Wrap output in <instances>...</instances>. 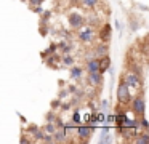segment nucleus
I'll list each match as a JSON object with an SVG mask.
<instances>
[{
    "label": "nucleus",
    "instance_id": "obj_26",
    "mask_svg": "<svg viewBox=\"0 0 149 144\" xmlns=\"http://www.w3.org/2000/svg\"><path fill=\"white\" fill-rule=\"evenodd\" d=\"M52 106H53V109H56V106H61V101H59V99H56V101L52 102Z\"/></svg>",
    "mask_w": 149,
    "mask_h": 144
},
{
    "label": "nucleus",
    "instance_id": "obj_10",
    "mask_svg": "<svg viewBox=\"0 0 149 144\" xmlns=\"http://www.w3.org/2000/svg\"><path fill=\"white\" fill-rule=\"evenodd\" d=\"M88 82L91 83V85H95V86H98L101 82H103V77H101V74L98 72H88Z\"/></svg>",
    "mask_w": 149,
    "mask_h": 144
},
{
    "label": "nucleus",
    "instance_id": "obj_29",
    "mask_svg": "<svg viewBox=\"0 0 149 144\" xmlns=\"http://www.w3.org/2000/svg\"><path fill=\"white\" fill-rule=\"evenodd\" d=\"M66 96H68V91H66V90H63V91L59 93V98H66Z\"/></svg>",
    "mask_w": 149,
    "mask_h": 144
},
{
    "label": "nucleus",
    "instance_id": "obj_9",
    "mask_svg": "<svg viewBox=\"0 0 149 144\" xmlns=\"http://www.w3.org/2000/svg\"><path fill=\"white\" fill-rule=\"evenodd\" d=\"M52 136H53V143H66L68 141V138H66L68 133L64 131V128H56Z\"/></svg>",
    "mask_w": 149,
    "mask_h": 144
},
{
    "label": "nucleus",
    "instance_id": "obj_15",
    "mask_svg": "<svg viewBox=\"0 0 149 144\" xmlns=\"http://www.w3.org/2000/svg\"><path fill=\"white\" fill-rule=\"evenodd\" d=\"M82 72H84V69H82V67L72 66V69H71V77H72V79H80V77H82Z\"/></svg>",
    "mask_w": 149,
    "mask_h": 144
},
{
    "label": "nucleus",
    "instance_id": "obj_21",
    "mask_svg": "<svg viewBox=\"0 0 149 144\" xmlns=\"http://www.w3.org/2000/svg\"><path fill=\"white\" fill-rule=\"evenodd\" d=\"M42 141H43V143H53V136H52V134H48V133H43Z\"/></svg>",
    "mask_w": 149,
    "mask_h": 144
},
{
    "label": "nucleus",
    "instance_id": "obj_14",
    "mask_svg": "<svg viewBox=\"0 0 149 144\" xmlns=\"http://www.w3.org/2000/svg\"><path fill=\"white\" fill-rule=\"evenodd\" d=\"M82 6H85V8H96L98 3H100V0H80Z\"/></svg>",
    "mask_w": 149,
    "mask_h": 144
},
{
    "label": "nucleus",
    "instance_id": "obj_13",
    "mask_svg": "<svg viewBox=\"0 0 149 144\" xmlns=\"http://www.w3.org/2000/svg\"><path fill=\"white\" fill-rule=\"evenodd\" d=\"M87 70L88 72H96L98 70V58H91L87 61Z\"/></svg>",
    "mask_w": 149,
    "mask_h": 144
},
{
    "label": "nucleus",
    "instance_id": "obj_27",
    "mask_svg": "<svg viewBox=\"0 0 149 144\" xmlns=\"http://www.w3.org/2000/svg\"><path fill=\"white\" fill-rule=\"evenodd\" d=\"M96 117H98V122H104V118H106V115H104V114H98Z\"/></svg>",
    "mask_w": 149,
    "mask_h": 144
},
{
    "label": "nucleus",
    "instance_id": "obj_16",
    "mask_svg": "<svg viewBox=\"0 0 149 144\" xmlns=\"http://www.w3.org/2000/svg\"><path fill=\"white\" fill-rule=\"evenodd\" d=\"M61 61H63V64H66V66H72V64H74V56H71L69 53H64L61 56Z\"/></svg>",
    "mask_w": 149,
    "mask_h": 144
},
{
    "label": "nucleus",
    "instance_id": "obj_17",
    "mask_svg": "<svg viewBox=\"0 0 149 144\" xmlns=\"http://www.w3.org/2000/svg\"><path fill=\"white\" fill-rule=\"evenodd\" d=\"M101 143H111V138H109V127H104L103 131H101Z\"/></svg>",
    "mask_w": 149,
    "mask_h": 144
},
{
    "label": "nucleus",
    "instance_id": "obj_5",
    "mask_svg": "<svg viewBox=\"0 0 149 144\" xmlns=\"http://www.w3.org/2000/svg\"><path fill=\"white\" fill-rule=\"evenodd\" d=\"M122 82L125 83L128 88H136V86H139V75H136V74H133V72H128Z\"/></svg>",
    "mask_w": 149,
    "mask_h": 144
},
{
    "label": "nucleus",
    "instance_id": "obj_7",
    "mask_svg": "<svg viewBox=\"0 0 149 144\" xmlns=\"http://www.w3.org/2000/svg\"><path fill=\"white\" fill-rule=\"evenodd\" d=\"M109 66H111V56L104 54V56L98 58V72L100 74L106 72V70L109 69Z\"/></svg>",
    "mask_w": 149,
    "mask_h": 144
},
{
    "label": "nucleus",
    "instance_id": "obj_28",
    "mask_svg": "<svg viewBox=\"0 0 149 144\" xmlns=\"http://www.w3.org/2000/svg\"><path fill=\"white\" fill-rule=\"evenodd\" d=\"M21 143H32V139H29L26 136H21Z\"/></svg>",
    "mask_w": 149,
    "mask_h": 144
},
{
    "label": "nucleus",
    "instance_id": "obj_22",
    "mask_svg": "<svg viewBox=\"0 0 149 144\" xmlns=\"http://www.w3.org/2000/svg\"><path fill=\"white\" fill-rule=\"evenodd\" d=\"M55 118H56L55 112H48V114H47V122H53Z\"/></svg>",
    "mask_w": 149,
    "mask_h": 144
},
{
    "label": "nucleus",
    "instance_id": "obj_33",
    "mask_svg": "<svg viewBox=\"0 0 149 144\" xmlns=\"http://www.w3.org/2000/svg\"><path fill=\"white\" fill-rule=\"evenodd\" d=\"M71 2H72V3H79L80 0H71Z\"/></svg>",
    "mask_w": 149,
    "mask_h": 144
},
{
    "label": "nucleus",
    "instance_id": "obj_24",
    "mask_svg": "<svg viewBox=\"0 0 149 144\" xmlns=\"http://www.w3.org/2000/svg\"><path fill=\"white\" fill-rule=\"evenodd\" d=\"M50 15H52V13H50V11H45V13H43V15H42V22H45V21H48V18H50Z\"/></svg>",
    "mask_w": 149,
    "mask_h": 144
},
{
    "label": "nucleus",
    "instance_id": "obj_11",
    "mask_svg": "<svg viewBox=\"0 0 149 144\" xmlns=\"http://www.w3.org/2000/svg\"><path fill=\"white\" fill-rule=\"evenodd\" d=\"M107 51H109L107 43H98V47L95 48V56L101 58V56H104V54H107Z\"/></svg>",
    "mask_w": 149,
    "mask_h": 144
},
{
    "label": "nucleus",
    "instance_id": "obj_8",
    "mask_svg": "<svg viewBox=\"0 0 149 144\" xmlns=\"http://www.w3.org/2000/svg\"><path fill=\"white\" fill-rule=\"evenodd\" d=\"M77 133H79V136H80L82 141H88L91 136V133H93V128L88 127V125H82V127H79Z\"/></svg>",
    "mask_w": 149,
    "mask_h": 144
},
{
    "label": "nucleus",
    "instance_id": "obj_31",
    "mask_svg": "<svg viewBox=\"0 0 149 144\" xmlns=\"http://www.w3.org/2000/svg\"><path fill=\"white\" fill-rule=\"evenodd\" d=\"M104 122H114V115H107L106 120H104Z\"/></svg>",
    "mask_w": 149,
    "mask_h": 144
},
{
    "label": "nucleus",
    "instance_id": "obj_30",
    "mask_svg": "<svg viewBox=\"0 0 149 144\" xmlns=\"http://www.w3.org/2000/svg\"><path fill=\"white\" fill-rule=\"evenodd\" d=\"M101 104H103V109H107V107H109V102H107L106 99H104V101L101 102Z\"/></svg>",
    "mask_w": 149,
    "mask_h": 144
},
{
    "label": "nucleus",
    "instance_id": "obj_2",
    "mask_svg": "<svg viewBox=\"0 0 149 144\" xmlns=\"http://www.w3.org/2000/svg\"><path fill=\"white\" fill-rule=\"evenodd\" d=\"M117 99H119L120 104H127V102L132 99V95H130L128 86H127L123 82H120L119 88H117Z\"/></svg>",
    "mask_w": 149,
    "mask_h": 144
},
{
    "label": "nucleus",
    "instance_id": "obj_32",
    "mask_svg": "<svg viewBox=\"0 0 149 144\" xmlns=\"http://www.w3.org/2000/svg\"><path fill=\"white\" fill-rule=\"evenodd\" d=\"M116 27L119 29V31H122V24H120V21H116Z\"/></svg>",
    "mask_w": 149,
    "mask_h": 144
},
{
    "label": "nucleus",
    "instance_id": "obj_3",
    "mask_svg": "<svg viewBox=\"0 0 149 144\" xmlns=\"http://www.w3.org/2000/svg\"><path fill=\"white\" fill-rule=\"evenodd\" d=\"M95 27H91V26H87V27H84L82 26L80 31H79V38H80V42H85V43H90L91 40H93L95 37Z\"/></svg>",
    "mask_w": 149,
    "mask_h": 144
},
{
    "label": "nucleus",
    "instance_id": "obj_12",
    "mask_svg": "<svg viewBox=\"0 0 149 144\" xmlns=\"http://www.w3.org/2000/svg\"><path fill=\"white\" fill-rule=\"evenodd\" d=\"M135 143L136 144H148L149 143V134H148V131H144L143 130V133H138L135 136Z\"/></svg>",
    "mask_w": 149,
    "mask_h": 144
},
{
    "label": "nucleus",
    "instance_id": "obj_6",
    "mask_svg": "<svg viewBox=\"0 0 149 144\" xmlns=\"http://www.w3.org/2000/svg\"><path fill=\"white\" fill-rule=\"evenodd\" d=\"M111 32H112L111 24H104L103 27H101V31L98 32V37H100V40L103 42V43H107V42L111 40Z\"/></svg>",
    "mask_w": 149,
    "mask_h": 144
},
{
    "label": "nucleus",
    "instance_id": "obj_1",
    "mask_svg": "<svg viewBox=\"0 0 149 144\" xmlns=\"http://www.w3.org/2000/svg\"><path fill=\"white\" fill-rule=\"evenodd\" d=\"M132 109H133V112L136 114V117H141V115H144V112H146V102H144L143 95H138L136 98H133V101H132Z\"/></svg>",
    "mask_w": 149,
    "mask_h": 144
},
{
    "label": "nucleus",
    "instance_id": "obj_20",
    "mask_svg": "<svg viewBox=\"0 0 149 144\" xmlns=\"http://www.w3.org/2000/svg\"><path fill=\"white\" fill-rule=\"evenodd\" d=\"M58 47H59V50H61L63 53H69V51H71V48H72L71 45H68L66 42H61V43H59Z\"/></svg>",
    "mask_w": 149,
    "mask_h": 144
},
{
    "label": "nucleus",
    "instance_id": "obj_25",
    "mask_svg": "<svg viewBox=\"0 0 149 144\" xmlns=\"http://www.w3.org/2000/svg\"><path fill=\"white\" fill-rule=\"evenodd\" d=\"M29 2H31V5H42V3H43V0H29Z\"/></svg>",
    "mask_w": 149,
    "mask_h": 144
},
{
    "label": "nucleus",
    "instance_id": "obj_23",
    "mask_svg": "<svg viewBox=\"0 0 149 144\" xmlns=\"http://www.w3.org/2000/svg\"><path fill=\"white\" fill-rule=\"evenodd\" d=\"M72 122H74V123H79V122H80V114H79V111L74 112V120Z\"/></svg>",
    "mask_w": 149,
    "mask_h": 144
},
{
    "label": "nucleus",
    "instance_id": "obj_19",
    "mask_svg": "<svg viewBox=\"0 0 149 144\" xmlns=\"http://www.w3.org/2000/svg\"><path fill=\"white\" fill-rule=\"evenodd\" d=\"M138 122H139V127H141V128H143V130H144V131H148V128H149V123H148V120H146V118H144V115H141Z\"/></svg>",
    "mask_w": 149,
    "mask_h": 144
},
{
    "label": "nucleus",
    "instance_id": "obj_18",
    "mask_svg": "<svg viewBox=\"0 0 149 144\" xmlns=\"http://www.w3.org/2000/svg\"><path fill=\"white\" fill-rule=\"evenodd\" d=\"M55 130H56V127H55V123H53V122H48V123L43 127V131H45V133H48V134H53V133H55Z\"/></svg>",
    "mask_w": 149,
    "mask_h": 144
},
{
    "label": "nucleus",
    "instance_id": "obj_4",
    "mask_svg": "<svg viewBox=\"0 0 149 144\" xmlns=\"http://www.w3.org/2000/svg\"><path fill=\"white\" fill-rule=\"evenodd\" d=\"M69 24L72 29H80L85 24V16H82L80 13H71L69 15Z\"/></svg>",
    "mask_w": 149,
    "mask_h": 144
}]
</instances>
